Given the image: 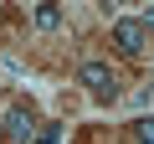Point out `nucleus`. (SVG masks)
<instances>
[{
  "instance_id": "f257e3e1",
  "label": "nucleus",
  "mask_w": 154,
  "mask_h": 144,
  "mask_svg": "<svg viewBox=\"0 0 154 144\" xmlns=\"http://www.w3.org/2000/svg\"><path fill=\"white\" fill-rule=\"evenodd\" d=\"M77 77L88 83V93H93L98 103H113V98H118V77H113L108 62H82V72H77Z\"/></svg>"
},
{
  "instance_id": "f03ea898",
  "label": "nucleus",
  "mask_w": 154,
  "mask_h": 144,
  "mask_svg": "<svg viewBox=\"0 0 154 144\" xmlns=\"http://www.w3.org/2000/svg\"><path fill=\"white\" fill-rule=\"evenodd\" d=\"M144 41H149V31H144V21H134V16H123V21H113V46H118L123 57H139V52H144Z\"/></svg>"
},
{
  "instance_id": "7ed1b4c3",
  "label": "nucleus",
  "mask_w": 154,
  "mask_h": 144,
  "mask_svg": "<svg viewBox=\"0 0 154 144\" xmlns=\"http://www.w3.org/2000/svg\"><path fill=\"white\" fill-rule=\"evenodd\" d=\"M26 139H36V118H31L26 103H16L5 113V144H26Z\"/></svg>"
},
{
  "instance_id": "20e7f679",
  "label": "nucleus",
  "mask_w": 154,
  "mask_h": 144,
  "mask_svg": "<svg viewBox=\"0 0 154 144\" xmlns=\"http://www.w3.org/2000/svg\"><path fill=\"white\" fill-rule=\"evenodd\" d=\"M36 26L41 31H57L62 26V5H36Z\"/></svg>"
},
{
  "instance_id": "39448f33",
  "label": "nucleus",
  "mask_w": 154,
  "mask_h": 144,
  "mask_svg": "<svg viewBox=\"0 0 154 144\" xmlns=\"http://www.w3.org/2000/svg\"><path fill=\"white\" fill-rule=\"evenodd\" d=\"M134 144H154V113L149 118H134Z\"/></svg>"
},
{
  "instance_id": "423d86ee",
  "label": "nucleus",
  "mask_w": 154,
  "mask_h": 144,
  "mask_svg": "<svg viewBox=\"0 0 154 144\" xmlns=\"http://www.w3.org/2000/svg\"><path fill=\"white\" fill-rule=\"evenodd\" d=\"M57 139H62V124H41L36 129V144H57Z\"/></svg>"
},
{
  "instance_id": "0eeeda50",
  "label": "nucleus",
  "mask_w": 154,
  "mask_h": 144,
  "mask_svg": "<svg viewBox=\"0 0 154 144\" xmlns=\"http://www.w3.org/2000/svg\"><path fill=\"white\" fill-rule=\"evenodd\" d=\"M144 31H149V36H154V5H149V16H144Z\"/></svg>"
}]
</instances>
